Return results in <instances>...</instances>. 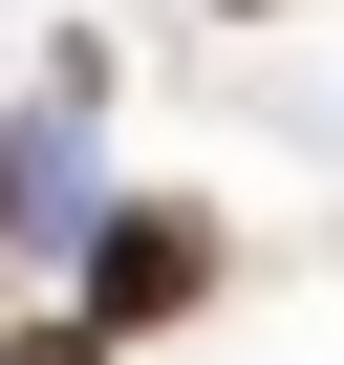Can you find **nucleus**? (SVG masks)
<instances>
[{"mask_svg": "<svg viewBox=\"0 0 344 365\" xmlns=\"http://www.w3.org/2000/svg\"><path fill=\"white\" fill-rule=\"evenodd\" d=\"M194 279H216V237H194V215H129V237H108V322H172Z\"/></svg>", "mask_w": 344, "mask_h": 365, "instance_id": "f257e3e1", "label": "nucleus"}, {"mask_svg": "<svg viewBox=\"0 0 344 365\" xmlns=\"http://www.w3.org/2000/svg\"><path fill=\"white\" fill-rule=\"evenodd\" d=\"M0 365H108V344H0Z\"/></svg>", "mask_w": 344, "mask_h": 365, "instance_id": "f03ea898", "label": "nucleus"}]
</instances>
